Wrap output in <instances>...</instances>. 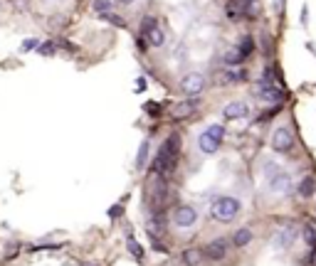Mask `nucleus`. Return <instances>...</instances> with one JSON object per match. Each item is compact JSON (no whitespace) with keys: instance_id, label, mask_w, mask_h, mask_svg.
Returning a JSON list of instances; mask_svg holds the SVG:
<instances>
[{"instance_id":"obj_1","label":"nucleus","mask_w":316,"mask_h":266,"mask_svg":"<svg viewBox=\"0 0 316 266\" xmlns=\"http://www.w3.org/2000/svg\"><path fill=\"white\" fill-rule=\"evenodd\" d=\"M178 156H180V136L171 133L161 143V148H158V153L153 158V173H158V175L173 173V168L178 165Z\"/></svg>"},{"instance_id":"obj_2","label":"nucleus","mask_w":316,"mask_h":266,"mask_svg":"<svg viewBox=\"0 0 316 266\" xmlns=\"http://www.w3.org/2000/svg\"><path fill=\"white\" fill-rule=\"evenodd\" d=\"M264 175H267V185H269V193L274 195H287L294 190V180L287 170H282L279 165H274L272 160L264 163Z\"/></svg>"},{"instance_id":"obj_3","label":"nucleus","mask_w":316,"mask_h":266,"mask_svg":"<svg viewBox=\"0 0 316 266\" xmlns=\"http://www.w3.org/2000/svg\"><path fill=\"white\" fill-rule=\"evenodd\" d=\"M240 210H242V205H240V200H235V197H217L215 202H213V207H210V214H213V219H220V222H230V219H235L237 214H240Z\"/></svg>"},{"instance_id":"obj_4","label":"nucleus","mask_w":316,"mask_h":266,"mask_svg":"<svg viewBox=\"0 0 316 266\" xmlns=\"http://www.w3.org/2000/svg\"><path fill=\"white\" fill-rule=\"evenodd\" d=\"M272 150L274 153H289V150L294 148V133L289 126H276L272 131Z\"/></svg>"},{"instance_id":"obj_5","label":"nucleus","mask_w":316,"mask_h":266,"mask_svg":"<svg viewBox=\"0 0 316 266\" xmlns=\"http://www.w3.org/2000/svg\"><path fill=\"white\" fill-rule=\"evenodd\" d=\"M252 94L257 96V99H262V101H269V104H282L284 99H287V94L276 87V84H272V82H259L255 89H252Z\"/></svg>"},{"instance_id":"obj_6","label":"nucleus","mask_w":316,"mask_h":266,"mask_svg":"<svg viewBox=\"0 0 316 266\" xmlns=\"http://www.w3.org/2000/svg\"><path fill=\"white\" fill-rule=\"evenodd\" d=\"M178 87H180V91L185 96H200L205 91V77L200 71H190V74H185V77L180 79Z\"/></svg>"},{"instance_id":"obj_7","label":"nucleus","mask_w":316,"mask_h":266,"mask_svg":"<svg viewBox=\"0 0 316 266\" xmlns=\"http://www.w3.org/2000/svg\"><path fill=\"white\" fill-rule=\"evenodd\" d=\"M294 242H296V227H294L292 222L282 224L279 230L272 234V247H274V249H289Z\"/></svg>"},{"instance_id":"obj_8","label":"nucleus","mask_w":316,"mask_h":266,"mask_svg":"<svg viewBox=\"0 0 316 266\" xmlns=\"http://www.w3.org/2000/svg\"><path fill=\"white\" fill-rule=\"evenodd\" d=\"M195 222H198L195 207H190V205H178V207L173 210V224L180 227V230H188V227H193Z\"/></svg>"},{"instance_id":"obj_9","label":"nucleus","mask_w":316,"mask_h":266,"mask_svg":"<svg viewBox=\"0 0 316 266\" xmlns=\"http://www.w3.org/2000/svg\"><path fill=\"white\" fill-rule=\"evenodd\" d=\"M250 113V106L245 104V101H230L225 108H222V116L227 119V121H237V119H245Z\"/></svg>"},{"instance_id":"obj_10","label":"nucleus","mask_w":316,"mask_h":266,"mask_svg":"<svg viewBox=\"0 0 316 266\" xmlns=\"http://www.w3.org/2000/svg\"><path fill=\"white\" fill-rule=\"evenodd\" d=\"M195 111H198V96H190L188 101H178V104L173 106V119H176V121L188 119V116H193Z\"/></svg>"},{"instance_id":"obj_11","label":"nucleus","mask_w":316,"mask_h":266,"mask_svg":"<svg viewBox=\"0 0 316 266\" xmlns=\"http://www.w3.org/2000/svg\"><path fill=\"white\" fill-rule=\"evenodd\" d=\"M210 261H222L225 256H227V242L225 239H213V242H208V247H205V251H203Z\"/></svg>"},{"instance_id":"obj_12","label":"nucleus","mask_w":316,"mask_h":266,"mask_svg":"<svg viewBox=\"0 0 316 266\" xmlns=\"http://www.w3.org/2000/svg\"><path fill=\"white\" fill-rule=\"evenodd\" d=\"M198 148H200V153H205V156H215L217 148H220V143L205 131V133L198 136Z\"/></svg>"},{"instance_id":"obj_13","label":"nucleus","mask_w":316,"mask_h":266,"mask_svg":"<svg viewBox=\"0 0 316 266\" xmlns=\"http://www.w3.org/2000/svg\"><path fill=\"white\" fill-rule=\"evenodd\" d=\"M143 37H146V42H148L151 47H163V42H166V32H163V27L158 25V22H156Z\"/></svg>"},{"instance_id":"obj_14","label":"nucleus","mask_w":316,"mask_h":266,"mask_svg":"<svg viewBox=\"0 0 316 266\" xmlns=\"http://www.w3.org/2000/svg\"><path fill=\"white\" fill-rule=\"evenodd\" d=\"M222 84H237L240 79H245V69H237V67H227L222 71Z\"/></svg>"},{"instance_id":"obj_15","label":"nucleus","mask_w":316,"mask_h":266,"mask_svg":"<svg viewBox=\"0 0 316 266\" xmlns=\"http://www.w3.org/2000/svg\"><path fill=\"white\" fill-rule=\"evenodd\" d=\"M250 242H252V232L247 230V227H240V230L232 234V244L235 247H247Z\"/></svg>"},{"instance_id":"obj_16","label":"nucleus","mask_w":316,"mask_h":266,"mask_svg":"<svg viewBox=\"0 0 316 266\" xmlns=\"http://www.w3.org/2000/svg\"><path fill=\"white\" fill-rule=\"evenodd\" d=\"M222 59H225V64H227V67H240L245 57H242L240 47H232V50H227V52H225V57H222Z\"/></svg>"},{"instance_id":"obj_17","label":"nucleus","mask_w":316,"mask_h":266,"mask_svg":"<svg viewBox=\"0 0 316 266\" xmlns=\"http://www.w3.org/2000/svg\"><path fill=\"white\" fill-rule=\"evenodd\" d=\"M314 193H316V182H314V177H304L301 185H299V195H301V197H311Z\"/></svg>"},{"instance_id":"obj_18","label":"nucleus","mask_w":316,"mask_h":266,"mask_svg":"<svg viewBox=\"0 0 316 266\" xmlns=\"http://www.w3.org/2000/svg\"><path fill=\"white\" fill-rule=\"evenodd\" d=\"M200 259H203V254L198 251V249H185L183 251V261L188 266H198V264H200Z\"/></svg>"},{"instance_id":"obj_19","label":"nucleus","mask_w":316,"mask_h":266,"mask_svg":"<svg viewBox=\"0 0 316 266\" xmlns=\"http://www.w3.org/2000/svg\"><path fill=\"white\" fill-rule=\"evenodd\" d=\"M237 47H240V52H242V57H250V54L255 52V40H252V37H250V35H245V37H242V42H240V45H237Z\"/></svg>"},{"instance_id":"obj_20","label":"nucleus","mask_w":316,"mask_h":266,"mask_svg":"<svg viewBox=\"0 0 316 266\" xmlns=\"http://www.w3.org/2000/svg\"><path fill=\"white\" fill-rule=\"evenodd\" d=\"M92 8L97 15H104V13H111V0H92Z\"/></svg>"},{"instance_id":"obj_21","label":"nucleus","mask_w":316,"mask_h":266,"mask_svg":"<svg viewBox=\"0 0 316 266\" xmlns=\"http://www.w3.org/2000/svg\"><path fill=\"white\" fill-rule=\"evenodd\" d=\"M208 133L220 143V141L225 138V126H222V124H210V126H208Z\"/></svg>"},{"instance_id":"obj_22","label":"nucleus","mask_w":316,"mask_h":266,"mask_svg":"<svg viewBox=\"0 0 316 266\" xmlns=\"http://www.w3.org/2000/svg\"><path fill=\"white\" fill-rule=\"evenodd\" d=\"M99 18L106 20V22H111V25H116V27H126L124 18H118V15H114V13H104V15H99Z\"/></svg>"},{"instance_id":"obj_23","label":"nucleus","mask_w":316,"mask_h":266,"mask_svg":"<svg viewBox=\"0 0 316 266\" xmlns=\"http://www.w3.org/2000/svg\"><path fill=\"white\" fill-rule=\"evenodd\" d=\"M304 239H306V244H309L311 249L316 247V230H314L311 224H306V227H304Z\"/></svg>"},{"instance_id":"obj_24","label":"nucleus","mask_w":316,"mask_h":266,"mask_svg":"<svg viewBox=\"0 0 316 266\" xmlns=\"http://www.w3.org/2000/svg\"><path fill=\"white\" fill-rule=\"evenodd\" d=\"M126 247H129V251H131V254H134L136 259H141V256H143V249H141V244H138V242H136L134 237H129Z\"/></svg>"},{"instance_id":"obj_25","label":"nucleus","mask_w":316,"mask_h":266,"mask_svg":"<svg viewBox=\"0 0 316 266\" xmlns=\"http://www.w3.org/2000/svg\"><path fill=\"white\" fill-rule=\"evenodd\" d=\"M156 22H158V20H156L153 15H146V18L141 20V35H146V32H148V30H151Z\"/></svg>"},{"instance_id":"obj_26","label":"nucleus","mask_w":316,"mask_h":266,"mask_svg":"<svg viewBox=\"0 0 316 266\" xmlns=\"http://www.w3.org/2000/svg\"><path fill=\"white\" fill-rule=\"evenodd\" d=\"M146 113H148V116H161V104L148 101V104H146Z\"/></svg>"},{"instance_id":"obj_27","label":"nucleus","mask_w":316,"mask_h":266,"mask_svg":"<svg viewBox=\"0 0 316 266\" xmlns=\"http://www.w3.org/2000/svg\"><path fill=\"white\" fill-rule=\"evenodd\" d=\"M146 156H148V141L141 145V150H138V158H136V163H138V168H143L146 165Z\"/></svg>"},{"instance_id":"obj_28","label":"nucleus","mask_w":316,"mask_h":266,"mask_svg":"<svg viewBox=\"0 0 316 266\" xmlns=\"http://www.w3.org/2000/svg\"><path fill=\"white\" fill-rule=\"evenodd\" d=\"M37 47H40V42L35 40V37H30V40H25V42H22V47H20V50H22V52H30V50H37Z\"/></svg>"},{"instance_id":"obj_29","label":"nucleus","mask_w":316,"mask_h":266,"mask_svg":"<svg viewBox=\"0 0 316 266\" xmlns=\"http://www.w3.org/2000/svg\"><path fill=\"white\" fill-rule=\"evenodd\" d=\"M37 52L40 54H55V45L52 42H42V45L37 47Z\"/></svg>"},{"instance_id":"obj_30","label":"nucleus","mask_w":316,"mask_h":266,"mask_svg":"<svg viewBox=\"0 0 316 266\" xmlns=\"http://www.w3.org/2000/svg\"><path fill=\"white\" fill-rule=\"evenodd\" d=\"M136 91H146V79H143V77L136 79Z\"/></svg>"},{"instance_id":"obj_31","label":"nucleus","mask_w":316,"mask_h":266,"mask_svg":"<svg viewBox=\"0 0 316 266\" xmlns=\"http://www.w3.org/2000/svg\"><path fill=\"white\" fill-rule=\"evenodd\" d=\"M136 47H138V52H146V50H148V47H146V37H138Z\"/></svg>"},{"instance_id":"obj_32","label":"nucleus","mask_w":316,"mask_h":266,"mask_svg":"<svg viewBox=\"0 0 316 266\" xmlns=\"http://www.w3.org/2000/svg\"><path fill=\"white\" fill-rule=\"evenodd\" d=\"M311 266H316V247H314V251H311Z\"/></svg>"},{"instance_id":"obj_33","label":"nucleus","mask_w":316,"mask_h":266,"mask_svg":"<svg viewBox=\"0 0 316 266\" xmlns=\"http://www.w3.org/2000/svg\"><path fill=\"white\" fill-rule=\"evenodd\" d=\"M134 0H118V5H131Z\"/></svg>"}]
</instances>
